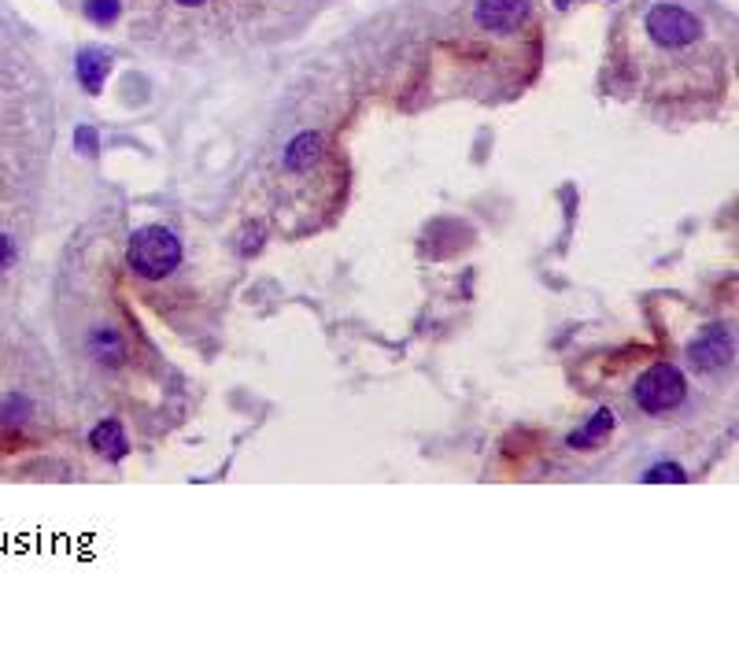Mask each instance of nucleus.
Here are the masks:
<instances>
[{"label":"nucleus","instance_id":"nucleus-1","mask_svg":"<svg viewBox=\"0 0 739 647\" xmlns=\"http://www.w3.org/2000/svg\"><path fill=\"white\" fill-rule=\"evenodd\" d=\"M126 263L137 278L163 281L182 267V241L167 226H141L126 245Z\"/></svg>","mask_w":739,"mask_h":647},{"label":"nucleus","instance_id":"nucleus-2","mask_svg":"<svg viewBox=\"0 0 739 647\" xmlns=\"http://www.w3.org/2000/svg\"><path fill=\"white\" fill-rule=\"evenodd\" d=\"M688 392V381L673 363H655L640 381H636V403L647 415H666L673 411Z\"/></svg>","mask_w":739,"mask_h":647},{"label":"nucleus","instance_id":"nucleus-3","mask_svg":"<svg viewBox=\"0 0 739 647\" xmlns=\"http://www.w3.org/2000/svg\"><path fill=\"white\" fill-rule=\"evenodd\" d=\"M643 26H647L651 41L662 45V49H688V45H695L703 37V23L691 12L677 8V4H655L647 12V23Z\"/></svg>","mask_w":739,"mask_h":647},{"label":"nucleus","instance_id":"nucleus-4","mask_svg":"<svg viewBox=\"0 0 739 647\" xmlns=\"http://www.w3.org/2000/svg\"><path fill=\"white\" fill-rule=\"evenodd\" d=\"M529 0H477V23L492 34H507L525 19Z\"/></svg>","mask_w":739,"mask_h":647},{"label":"nucleus","instance_id":"nucleus-5","mask_svg":"<svg viewBox=\"0 0 739 647\" xmlns=\"http://www.w3.org/2000/svg\"><path fill=\"white\" fill-rule=\"evenodd\" d=\"M732 359V337L725 326H710V330L691 344V363L699 370H717Z\"/></svg>","mask_w":739,"mask_h":647},{"label":"nucleus","instance_id":"nucleus-6","mask_svg":"<svg viewBox=\"0 0 739 647\" xmlns=\"http://www.w3.org/2000/svg\"><path fill=\"white\" fill-rule=\"evenodd\" d=\"M89 444L97 448L104 459H122V455L130 452V440H126V429L115 422V418H108V422H100L93 433H89Z\"/></svg>","mask_w":739,"mask_h":647},{"label":"nucleus","instance_id":"nucleus-7","mask_svg":"<svg viewBox=\"0 0 739 647\" xmlns=\"http://www.w3.org/2000/svg\"><path fill=\"white\" fill-rule=\"evenodd\" d=\"M89 352H93V359L115 367V363L126 359V337H122L119 330H111V326H100V330H93V337H89Z\"/></svg>","mask_w":739,"mask_h":647},{"label":"nucleus","instance_id":"nucleus-8","mask_svg":"<svg viewBox=\"0 0 739 647\" xmlns=\"http://www.w3.org/2000/svg\"><path fill=\"white\" fill-rule=\"evenodd\" d=\"M104 78H108V56L100 49H82V56H78V82L85 86V93H100Z\"/></svg>","mask_w":739,"mask_h":647},{"label":"nucleus","instance_id":"nucleus-9","mask_svg":"<svg viewBox=\"0 0 739 647\" xmlns=\"http://www.w3.org/2000/svg\"><path fill=\"white\" fill-rule=\"evenodd\" d=\"M610 426H614V415H610V411H599L592 426L581 429V433H573L570 444H573V448H588V444H599V440H603V433H610Z\"/></svg>","mask_w":739,"mask_h":647},{"label":"nucleus","instance_id":"nucleus-10","mask_svg":"<svg viewBox=\"0 0 739 647\" xmlns=\"http://www.w3.org/2000/svg\"><path fill=\"white\" fill-rule=\"evenodd\" d=\"M85 15L97 26H108L119 19V0H85Z\"/></svg>","mask_w":739,"mask_h":647},{"label":"nucleus","instance_id":"nucleus-11","mask_svg":"<svg viewBox=\"0 0 739 647\" xmlns=\"http://www.w3.org/2000/svg\"><path fill=\"white\" fill-rule=\"evenodd\" d=\"M643 481H651V485H655V481H673V485H680V481H688V474H684L680 466H673V463H662V466H651Z\"/></svg>","mask_w":739,"mask_h":647},{"label":"nucleus","instance_id":"nucleus-12","mask_svg":"<svg viewBox=\"0 0 739 647\" xmlns=\"http://www.w3.org/2000/svg\"><path fill=\"white\" fill-rule=\"evenodd\" d=\"M74 145L82 148L85 156H93V152H97V134H93V130H78V134H74Z\"/></svg>","mask_w":739,"mask_h":647},{"label":"nucleus","instance_id":"nucleus-13","mask_svg":"<svg viewBox=\"0 0 739 647\" xmlns=\"http://www.w3.org/2000/svg\"><path fill=\"white\" fill-rule=\"evenodd\" d=\"M8 259H12V241H8L4 233H0V270L8 267Z\"/></svg>","mask_w":739,"mask_h":647},{"label":"nucleus","instance_id":"nucleus-14","mask_svg":"<svg viewBox=\"0 0 739 647\" xmlns=\"http://www.w3.org/2000/svg\"><path fill=\"white\" fill-rule=\"evenodd\" d=\"M178 4H185V8H193V4H204V0H178Z\"/></svg>","mask_w":739,"mask_h":647}]
</instances>
